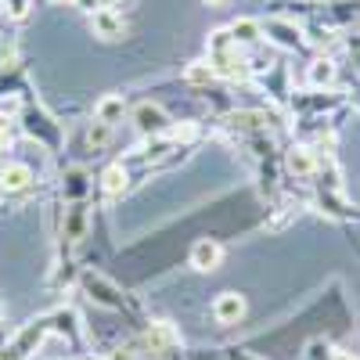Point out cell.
Instances as JSON below:
<instances>
[{"mask_svg": "<svg viewBox=\"0 0 360 360\" xmlns=\"http://www.w3.org/2000/svg\"><path fill=\"white\" fill-rule=\"evenodd\" d=\"M51 332V314L47 317H40V321H29L22 332H18V339L11 342V356L15 360H22V356H29V353H37V346L44 342V335Z\"/></svg>", "mask_w": 360, "mask_h": 360, "instance_id": "6da1fadb", "label": "cell"}, {"mask_svg": "<svg viewBox=\"0 0 360 360\" xmlns=\"http://www.w3.org/2000/svg\"><path fill=\"white\" fill-rule=\"evenodd\" d=\"M130 119H134V127L141 130V134H166L169 130V115L159 108V105H152V101H141L134 112H130Z\"/></svg>", "mask_w": 360, "mask_h": 360, "instance_id": "7a4b0ae2", "label": "cell"}, {"mask_svg": "<svg viewBox=\"0 0 360 360\" xmlns=\"http://www.w3.org/2000/svg\"><path fill=\"white\" fill-rule=\"evenodd\" d=\"M180 342V335L173 332V324L169 321H155L152 328L144 332V349H148V356H162V353H169L173 346Z\"/></svg>", "mask_w": 360, "mask_h": 360, "instance_id": "3957f363", "label": "cell"}, {"mask_svg": "<svg viewBox=\"0 0 360 360\" xmlns=\"http://www.w3.org/2000/svg\"><path fill=\"white\" fill-rule=\"evenodd\" d=\"M29 188H33V169H29L25 162L0 166V191H4V195H22Z\"/></svg>", "mask_w": 360, "mask_h": 360, "instance_id": "277c9868", "label": "cell"}, {"mask_svg": "<svg viewBox=\"0 0 360 360\" xmlns=\"http://www.w3.org/2000/svg\"><path fill=\"white\" fill-rule=\"evenodd\" d=\"M90 29H94V37H101V40H119L127 33L123 15H119L115 8H98L94 15H90Z\"/></svg>", "mask_w": 360, "mask_h": 360, "instance_id": "5b68a950", "label": "cell"}, {"mask_svg": "<svg viewBox=\"0 0 360 360\" xmlns=\"http://www.w3.org/2000/svg\"><path fill=\"white\" fill-rule=\"evenodd\" d=\"M263 37H270V40H274L278 47H285V51L303 47V33H299V25H295V22L270 18V22H263Z\"/></svg>", "mask_w": 360, "mask_h": 360, "instance_id": "8992f818", "label": "cell"}, {"mask_svg": "<svg viewBox=\"0 0 360 360\" xmlns=\"http://www.w3.org/2000/svg\"><path fill=\"white\" fill-rule=\"evenodd\" d=\"M220 259H224V249H220V242H213V238H198V242L191 245V266L202 270V274L217 270Z\"/></svg>", "mask_w": 360, "mask_h": 360, "instance_id": "52a82bcc", "label": "cell"}, {"mask_svg": "<svg viewBox=\"0 0 360 360\" xmlns=\"http://www.w3.org/2000/svg\"><path fill=\"white\" fill-rule=\"evenodd\" d=\"M22 127H25L29 137H40L44 144H54V137H58V127L51 123L47 112H40V108H25L22 112Z\"/></svg>", "mask_w": 360, "mask_h": 360, "instance_id": "ba28073f", "label": "cell"}, {"mask_svg": "<svg viewBox=\"0 0 360 360\" xmlns=\"http://www.w3.org/2000/svg\"><path fill=\"white\" fill-rule=\"evenodd\" d=\"M213 317L220 324H238V321L245 317V299L238 295V292H224L217 303H213Z\"/></svg>", "mask_w": 360, "mask_h": 360, "instance_id": "9c48e42d", "label": "cell"}, {"mask_svg": "<svg viewBox=\"0 0 360 360\" xmlns=\"http://www.w3.org/2000/svg\"><path fill=\"white\" fill-rule=\"evenodd\" d=\"M227 33H231V40H234L238 47H252V44H259V37H263V22H256V18H234V22L227 25Z\"/></svg>", "mask_w": 360, "mask_h": 360, "instance_id": "30bf717a", "label": "cell"}, {"mask_svg": "<svg viewBox=\"0 0 360 360\" xmlns=\"http://www.w3.org/2000/svg\"><path fill=\"white\" fill-rule=\"evenodd\" d=\"M83 288H86V295L94 299L98 307H123V299H119V292H115L108 281H101L98 274H86V278H83Z\"/></svg>", "mask_w": 360, "mask_h": 360, "instance_id": "8fae6325", "label": "cell"}, {"mask_svg": "<svg viewBox=\"0 0 360 360\" xmlns=\"http://www.w3.org/2000/svg\"><path fill=\"white\" fill-rule=\"evenodd\" d=\"M123 115H127V101L119 98V94H105L98 105H94V119L105 127H115V123H123Z\"/></svg>", "mask_w": 360, "mask_h": 360, "instance_id": "7c38bea8", "label": "cell"}, {"mask_svg": "<svg viewBox=\"0 0 360 360\" xmlns=\"http://www.w3.org/2000/svg\"><path fill=\"white\" fill-rule=\"evenodd\" d=\"M127 184H130V173H127L123 162H112V166L101 173V188H105L108 198H119V195L127 191Z\"/></svg>", "mask_w": 360, "mask_h": 360, "instance_id": "4fadbf2b", "label": "cell"}, {"mask_svg": "<svg viewBox=\"0 0 360 360\" xmlns=\"http://www.w3.org/2000/svg\"><path fill=\"white\" fill-rule=\"evenodd\" d=\"M307 79H310V86H317V90L332 86V83H335V62H332V58H314L310 69H307Z\"/></svg>", "mask_w": 360, "mask_h": 360, "instance_id": "5bb4252c", "label": "cell"}, {"mask_svg": "<svg viewBox=\"0 0 360 360\" xmlns=\"http://www.w3.org/2000/svg\"><path fill=\"white\" fill-rule=\"evenodd\" d=\"M288 169L295 176H310L317 169V159H314L310 148H292V152H288Z\"/></svg>", "mask_w": 360, "mask_h": 360, "instance_id": "9a60e30c", "label": "cell"}, {"mask_svg": "<svg viewBox=\"0 0 360 360\" xmlns=\"http://www.w3.org/2000/svg\"><path fill=\"white\" fill-rule=\"evenodd\" d=\"M213 79H217V72H213V65H209V62H191L184 69V83H191V86H209Z\"/></svg>", "mask_w": 360, "mask_h": 360, "instance_id": "2e32d148", "label": "cell"}, {"mask_svg": "<svg viewBox=\"0 0 360 360\" xmlns=\"http://www.w3.org/2000/svg\"><path fill=\"white\" fill-rule=\"evenodd\" d=\"M83 227H86L83 209H72L69 220H65V238H69V242H79V238H83Z\"/></svg>", "mask_w": 360, "mask_h": 360, "instance_id": "e0dca14e", "label": "cell"}, {"mask_svg": "<svg viewBox=\"0 0 360 360\" xmlns=\"http://www.w3.org/2000/svg\"><path fill=\"white\" fill-rule=\"evenodd\" d=\"M0 8H4V15L11 22H22L29 15V8H33V0H0Z\"/></svg>", "mask_w": 360, "mask_h": 360, "instance_id": "ac0fdd59", "label": "cell"}, {"mask_svg": "<svg viewBox=\"0 0 360 360\" xmlns=\"http://www.w3.org/2000/svg\"><path fill=\"white\" fill-rule=\"evenodd\" d=\"M83 191H86V173L83 169H72L65 176V198H79Z\"/></svg>", "mask_w": 360, "mask_h": 360, "instance_id": "d6986e66", "label": "cell"}, {"mask_svg": "<svg viewBox=\"0 0 360 360\" xmlns=\"http://www.w3.org/2000/svg\"><path fill=\"white\" fill-rule=\"evenodd\" d=\"M231 123H234V127H245V130H259V127L266 123V115H259V112H234Z\"/></svg>", "mask_w": 360, "mask_h": 360, "instance_id": "ffe728a7", "label": "cell"}, {"mask_svg": "<svg viewBox=\"0 0 360 360\" xmlns=\"http://www.w3.org/2000/svg\"><path fill=\"white\" fill-rule=\"evenodd\" d=\"M335 356V349L328 346L324 339H314L310 346H307V360H332Z\"/></svg>", "mask_w": 360, "mask_h": 360, "instance_id": "44dd1931", "label": "cell"}, {"mask_svg": "<svg viewBox=\"0 0 360 360\" xmlns=\"http://www.w3.org/2000/svg\"><path fill=\"white\" fill-rule=\"evenodd\" d=\"M108 137H112V127H105V123H94V130H90V144H94V148H101Z\"/></svg>", "mask_w": 360, "mask_h": 360, "instance_id": "7402d4cb", "label": "cell"}, {"mask_svg": "<svg viewBox=\"0 0 360 360\" xmlns=\"http://www.w3.org/2000/svg\"><path fill=\"white\" fill-rule=\"evenodd\" d=\"M72 4H76L79 11H86V15H94V11L101 8V0H72Z\"/></svg>", "mask_w": 360, "mask_h": 360, "instance_id": "603a6c76", "label": "cell"}, {"mask_svg": "<svg viewBox=\"0 0 360 360\" xmlns=\"http://www.w3.org/2000/svg\"><path fill=\"white\" fill-rule=\"evenodd\" d=\"M332 360H356V356H353V353H342V349H335V356H332Z\"/></svg>", "mask_w": 360, "mask_h": 360, "instance_id": "cb8c5ba5", "label": "cell"}, {"mask_svg": "<svg viewBox=\"0 0 360 360\" xmlns=\"http://www.w3.org/2000/svg\"><path fill=\"white\" fill-rule=\"evenodd\" d=\"M54 4H72V0H54Z\"/></svg>", "mask_w": 360, "mask_h": 360, "instance_id": "d4e9b609", "label": "cell"}, {"mask_svg": "<svg viewBox=\"0 0 360 360\" xmlns=\"http://www.w3.org/2000/svg\"><path fill=\"white\" fill-rule=\"evenodd\" d=\"M205 4H224V0H205Z\"/></svg>", "mask_w": 360, "mask_h": 360, "instance_id": "484cf974", "label": "cell"}]
</instances>
